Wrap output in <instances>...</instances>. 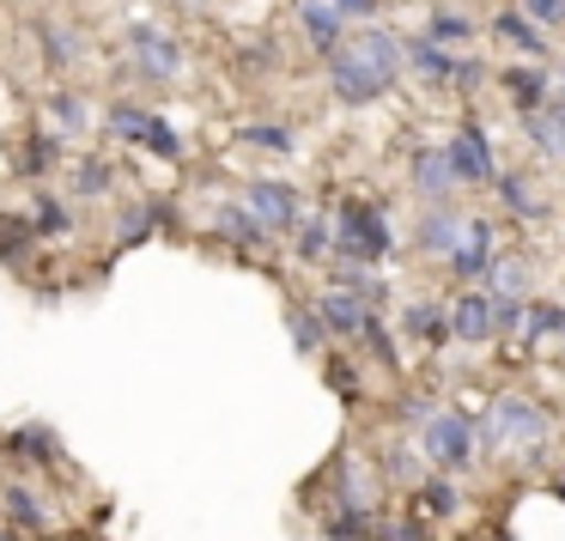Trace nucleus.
<instances>
[{
	"instance_id": "nucleus-1",
	"label": "nucleus",
	"mask_w": 565,
	"mask_h": 541,
	"mask_svg": "<svg viewBox=\"0 0 565 541\" xmlns=\"http://www.w3.org/2000/svg\"><path fill=\"white\" fill-rule=\"evenodd\" d=\"M402 67H407V43L390 38V31H377V25H365L359 38H347L341 50L329 55V86L347 110H365V104H377L383 92L402 79Z\"/></svg>"
},
{
	"instance_id": "nucleus-2",
	"label": "nucleus",
	"mask_w": 565,
	"mask_h": 541,
	"mask_svg": "<svg viewBox=\"0 0 565 541\" xmlns=\"http://www.w3.org/2000/svg\"><path fill=\"white\" fill-rule=\"evenodd\" d=\"M541 438H547V414L535 402H523V395H499L487 407V420H480V444L487 450H529L535 456Z\"/></svg>"
},
{
	"instance_id": "nucleus-3",
	"label": "nucleus",
	"mask_w": 565,
	"mask_h": 541,
	"mask_svg": "<svg viewBox=\"0 0 565 541\" xmlns=\"http://www.w3.org/2000/svg\"><path fill=\"white\" fill-rule=\"evenodd\" d=\"M334 250H341V262H353V268H371V262L390 256L395 232H390V220H383V208H371V201H347L341 220H334Z\"/></svg>"
},
{
	"instance_id": "nucleus-4",
	"label": "nucleus",
	"mask_w": 565,
	"mask_h": 541,
	"mask_svg": "<svg viewBox=\"0 0 565 541\" xmlns=\"http://www.w3.org/2000/svg\"><path fill=\"white\" fill-rule=\"evenodd\" d=\"M475 438L480 432L462 407H438V420L419 432V450H426V463L438 475H462V468H475Z\"/></svg>"
},
{
	"instance_id": "nucleus-5",
	"label": "nucleus",
	"mask_w": 565,
	"mask_h": 541,
	"mask_svg": "<svg viewBox=\"0 0 565 541\" xmlns=\"http://www.w3.org/2000/svg\"><path fill=\"white\" fill-rule=\"evenodd\" d=\"M128 43V62H135V74L159 79V86H171L177 74H183V43L171 38V31H159L152 19H135V25L122 31Z\"/></svg>"
},
{
	"instance_id": "nucleus-6",
	"label": "nucleus",
	"mask_w": 565,
	"mask_h": 541,
	"mask_svg": "<svg viewBox=\"0 0 565 541\" xmlns=\"http://www.w3.org/2000/svg\"><path fill=\"white\" fill-rule=\"evenodd\" d=\"M444 152H450L456 183H499V171H492L499 159H492V140L480 123H456V135L444 140Z\"/></svg>"
},
{
	"instance_id": "nucleus-7",
	"label": "nucleus",
	"mask_w": 565,
	"mask_h": 541,
	"mask_svg": "<svg viewBox=\"0 0 565 541\" xmlns=\"http://www.w3.org/2000/svg\"><path fill=\"white\" fill-rule=\"evenodd\" d=\"M244 208L256 213L268 232H298V225L310 220L305 213V201H298V189H286V183H268V177H256V183L244 189Z\"/></svg>"
},
{
	"instance_id": "nucleus-8",
	"label": "nucleus",
	"mask_w": 565,
	"mask_h": 541,
	"mask_svg": "<svg viewBox=\"0 0 565 541\" xmlns=\"http://www.w3.org/2000/svg\"><path fill=\"white\" fill-rule=\"evenodd\" d=\"M450 335H456V341H468V347L492 341V335H499L492 293H456V305H450Z\"/></svg>"
},
{
	"instance_id": "nucleus-9",
	"label": "nucleus",
	"mask_w": 565,
	"mask_h": 541,
	"mask_svg": "<svg viewBox=\"0 0 565 541\" xmlns=\"http://www.w3.org/2000/svg\"><path fill=\"white\" fill-rule=\"evenodd\" d=\"M523 135L535 140V152H541V159L565 165V92H553V98L541 104L535 116H523Z\"/></svg>"
},
{
	"instance_id": "nucleus-10",
	"label": "nucleus",
	"mask_w": 565,
	"mask_h": 541,
	"mask_svg": "<svg viewBox=\"0 0 565 541\" xmlns=\"http://www.w3.org/2000/svg\"><path fill=\"white\" fill-rule=\"evenodd\" d=\"M468 232H475V220H468V213H456V208H431L426 220H419V244H426L438 262H450L456 250H462Z\"/></svg>"
},
{
	"instance_id": "nucleus-11",
	"label": "nucleus",
	"mask_w": 565,
	"mask_h": 541,
	"mask_svg": "<svg viewBox=\"0 0 565 541\" xmlns=\"http://www.w3.org/2000/svg\"><path fill=\"white\" fill-rule=\"evenodd\" d=\"M298 31H305L322 55H334L347 43V19H341L334 0H298Z\"/></svg>"
},
{
	"instance_id": "nucleus-12",
	"label": "nucleus",
	"mask_w": 565,
	"mask_h": 541,
	"mask_svg": "<svg viewBox=\"0 0 565 541\" xmlns=\"http://www.w3.org/2000/svg\"><path fill=\"white\" fill-rule=\"evenodd\" d=\"M456 50H444V43H431L426 31L419 38H407V74H419V79H431V86H450L456 79Z\"/></svg>"
},
{
	"instance_id": "nucleus-13",
	"label": "nucleus",
	"mask_w": 565,
	"mask_h": 541,
	"mask_svg": "<svg viewBox=\"0 0 565 541\" xmlns=\"http://www.w3.org/2000/svg\"><path fill=\"white\" fill-rule=\"evenodd\" d=\"M213 232H220V237H232L237 250H262V244L274 237L268 225H262L256 213L244 208V201H220V208H213Z\"/></svg>"
},
{
	"instance_id": "nucleus-14",
	"label": "nucleus",
	"mask_w": 565,
	"mask_h": 541,
	"mask_svg": "<svg viewBox=\"0 0 565 541\" xmlns=\"http://www.w3.org/2000/svg\"><path fill=\"white\" fill-rule=\"evenodd\" d=\"M317 317H322V329H329V335L359 341V335H365V322H371V305H365V298H353V293H329L317 305Z\"/></svg>"
},
{
	"instance_id": "nucleus-15",
	"label": "nucleus",
	"mask_w": 565,
	"mask_h": 541,
	"mask_svg": "<svg viewBox=\"0 0 565 541\" xmlns=\"http://www.w3.org/2000/svg\"><path fill=\"white\" fill-rule=\"evenodd\" d=\"M407 177H414V189L426 201H438V208H444V195L456 189V171H450V152H444V147H419L414 152V171H407Z\"/></svg>"
},
{
	"instance_id": "nucleus-16",
	"label": "nucleus",
	"mask_w": 565,
	"mask_h": 541,
	"mask_svg": "<svg viewBox=\"0 0 565 541\" xmlns=\"http://www.w3.org/2000/svg\"><path fill=\"white\" fill-rule=\"evenodd\" d=\"M499 262V250H492V225L487 220H475V232L462 237V250L450 256V274H462V280H480V274Z\"/></svg>"
},
{
	"instance_id": "nucleus-17",
	"label": "nucleus",
	"mask_w": 565,
	"mask_h": 541,
	"mask_svg": "<svg viewBox=\"0 0 565 541\" xmlns=\"http://www.w3.org/2000/svg\"><path fill=\"white\" fill-rule=\"evenodd\" d=\"M499 79H504V92L523 104V116H535L541 104L553 98V74H547V67H504Z\"/></svg>"
},
{
	"instance_id": "nucleus-18",
	"label": "nucleus",
	"mask_w": 565,
	"mask_h": 541,
	"mask_svg": "<svg viewBox=\"0 0 565 541\" xmlns=\"http://www.w3.org/2000/svg\"><path fill=\"white\" fill-rule=\"evenodd\" d=\"M414 499H419V511H426L431 523H450V517L462 511V487H456L450 475H431V480H419V487H414Z\"/></svg>"
},
{
	"instance_id": "nucleus-19",
	"label": "nucleus",
	"mask_w": 565,
	"mask_h": 541,
	"mask_svg": "<svg viewBox=\"0 0 565 541\" xmlns=\"http://www.w3.org/2000/svg\"><path fill=\"white\" fill-rule=\"evenodd\" d=\"M492 189H499L504 213H516V220H541V213H547V201H541L535 189H529V177H516V171H504Z\"/></svg>"
},
{
	"instance_id": "nucleus-20",
	"label": "nucleus",
	"mask_w": 565,
	"mask_h": 541,
	"mask_svg": "<svg viewBox=\"0 0 565 541\" xmlns=\"http://www.w3.org/2000/svg\"><path fill=\"white\" fill-rule=\"evenodd\" d=\"M341 511H359V517L377 511V480L359 463H341Z\"/></svg>"
},
{
	"instance_id": "nucleus-21",
	"label": "nucleus",
	"mask_w": 565,
	"mask_h": 541,
	"mask_svg": "<svg viewBox=\"0 0 565 541\" xmlns=\"http://www.w3.org/2000/svg\"><path fill=\"white\" fill-rule=\"evenodd\" d=\"M402 329L414 335V341H450V310H438V305H407L402 310Z\"/></svg>"
},
{
	"instance_id": "nucleus-22",
	"label": "nucleus",
	"mask_w": 565,
	"mask_h": 541,
	"mask_svg": "<svg viewBox=\"0 0 565 541\" xmlns=\"http://www.w3.org/2000/svg\"><path fill=\"white\" fill-rule=\"evenodd\" d=\"M38 43H43V55H50V67H74L79 55H86L79 31H62V25H50V19L38 25Z\"/></svg>"
},
{
	"instance_id": "nucleus-23",
	"label": "nucleus",
	"mask_w": 565,
	"mask_h": 541,
	"mask_svg": "<svg viewBox=\"0 0 565 541\" xmlns=\"http://www.w3.org/2000/svg\"><path fill=\"white\" fill-rule=\"evenodd\" d=\"M292 250H298V262H322L334 250V225L322 220V213H310V220L292 232Z\"/></svg>"
},
{
	"instance_id": "nucleus-24",
	"label": "nucleus",
	"mask_w": 565,
	"mask_h": 541,
	"mask_svg": "<svg viewBox=\"0 0 565 541\" xmlns=\"http://www.w3.org/2000/svg\"><path fill=\"white\" fill-rule=\"evenodd\" d=\"M419 456L426 450H414V444H390V450H383V480H390V487H419Z\"/></svg>"
},
{
	"instance_id": "nucleus-25",
	"label": "nucleus",
	"mask_w": 565,
	"mask_h": 541,
	"mask_svg": "<svg viewBox=\"0 0 565 541\" xmlns=\"http://www.w3.org/2000/svg\"><path fill=\"white\" fill-rule=\"evenodd\" d=\"M50 123L62 128L67 140H79L92 128V116H86V98H79V92H55L50 98Z\"/></svg>"
},
{
	"instance_id": "nucleus-26",
	"label": "nucleus",
	"mask_w": 565,
	"mask_h": 541,
	"mask_svg": "<svg viewBox=\"0 0 565 541\" xmlns=\"http://www.w3.org/2000/svg\"><path fill=\"white\" fill-rule=\"evenodd\" d=\"M0 505H7V517H13L19 529H43V523H50V511H43V499H38L31 487H19V480H13L7 492H0Z\"/></svg>"
},
{
	"instance_id": "nucleus-27",
	"label": "nucleus",
	"mask_w": 565,
	"mask_h": 541,
	"mask_svg": "<svg viewBox=\"0 0 565 541\" xmlns=\"http://www.w3.org/2000/svg\"><path fill=\"white\" fill-rule=\"evenodd\" d=\"M492 31H499V43H511V50H529V55H541V50H547L541 25H529L523 13H499V19H492Z\"/></svg>"
},
{
	"instance_id": "nucleus-28",
	"label": "nucleus",
	"mask_w": 565,
	"mask_h": 541,
	"mask_svg": "<svg viewBox=\"0 0 565 541\" xmlns=\"http://www.w3.org/2000/svg\"><path fill=\"white\" fill-rule=\"evenodd\" d=\"M426 38L444 43V50H450V43H468V38H475V19H468L462 7H438V13H431V25H426Z\"/></svg>"
},
{
	"instance_id": "nucleus-29",
	"label": "nucleus",
	"mask_w": 565,
	"mask_h": 541,
	"mask_svg": "<svg viewBox=\"0 0 565 541\" xmlns=\"http://www.w3.org/2000/svg\"><path fill=\"white\" fill-rule=\"evenodd\" d=\"M147 128H152V110H140V104H110V135L116 140L147 147Z\"/></svg>"
},
{
	"instance_id": "nucleus-30",
	"label": "nucleus",
	"mask_w": 565,
	"mask_h": 541,
	"mask_svg": "<svg viewBox=\"0 0 565 541\" xmlns=\"http://www.w3.org/2000/svg\"><path fill=\"white\" fill-rule=\"evenodd\" d=\"M487 286H492V298H523V286H529L523 256H499V262L487 268Z\"/></svg>"
},
{
	"instance_id": "nucleus-31",
	"label": "nucleus",
	"mask_w": 565,
	"mask_h": 541,
	"mask_svg": "<svg viewBox=\"0 0 565 541\" xmlns=\"http://www.w3.org/2000/svg\"><path fill=\"white\" fill-rule=\"evenodd\" d=\"M164 213L171 208H128L122 213V225H116V244H140V237H152V225H164Z\"/></svg>"
},
{
	"instance_id": "nucleus-32",
	"label": "nucleus",
	"mask_w": 565,
	"mask_h": 541,
	"mask_svg": "<svg viewBox=\"0 0 565 541\" xmlns=\"http://www.w3.org/2000/svg\"><path fill=\"white\" fill-rule=\"evenodd\" d=\"M74 189H79V195H110V189H116V165L110 159H79Z\"/></svg>"
},
{
	"instance_id": "nucleus-33",
	"label": "nucleus",
	"mask_w": 565,
	"mask_h": 541,
	"mask_svg": "<svg viewBox=\"0 0 565 541\" xmlns=\"http://www.w3.org/2000/svg\"><path fill=\"white\" fill-rule=\"evenodd\" d=\"M286 335H292V347L310 359V353L322 347V335H329V329H322V317H310V310H286Z\"/></svg>"
},
{
	"instance_id": "nucleus-34",
	"label": "nucleus",
	"mask_w": 565,
	"mask_h": 541,
	"mask_svg": "<svg viewBox=\"0 0 565 541\" xmlns=\"http://www.w3.org/2000/svg\"><path fill=\"white\" fill-rule=\"evenodd\" d=\"M334 293H353V298H365V305H383V280H377L371 268H353V262L341 268V280H334Z\"/></svg>"
},
{
	"instance_id": "nucleus-35",
	"label": "nucleus",
	"mask_w": 565,
	"mask_h": 541,
	"mask_svg": "<svg viewBox=\"0 0 565 541\" xmlns=\"http://www.w3.org/2000/svg\"><path fill=\"white\" fill-rule=\"evenodd\" d=\"M244 140H249V147H262V152H292L298 147V135L286 123H249Z\"/></svg>"
},
{
	"instance_id": "nucleus-36",
	"label": "nucleus",
	"mask_w": 565,
	"mask_h": 541,
	"mask_svg": "<svg viewBox=\"0 0 565 541\" xmlns=\"http://www.w3.org/2000/svg\"><path fill=\"white\" fill-rule=\"evenodd\" d=\"M529 341H547V335H565V305H529Z\"/></svg>"
},
{
	"instance_id": "nucleus-37",
	"label": "nucleus",
	"mask_w": 565,
	"mask_h": 541,
	"mask_svg": "<svg viewBox=\"0 0 565 541\" xmlns=\"http://www.w3.org/2000/svg\"><path fill=\"white\" fill-rule=\"evenodd\" d=\"M55 159H62V140L38 135V140H31V152H25V177H50Z\"/></svg>"
},
{
	"instance_id": "nucleus-38",
	"label": "nucleus",
	"mask_w": 565,
	"mask_h": 541,
	"mask_svg": "<svg viewBox=\"0 0 565 541\" xmlns=\"http://www.w3.org/2000/svg\"><path fill=\"white\" fill-rule=\"evenodd\" d=\"M147 152H159V159H183V140H177V128L164 123V116H152V128H147Z\"/></svg>"
},
{
	"instance_id": "nucleus-39",
	"label": "nucleus",
	"mask_w": 565,
	"mask_h": 541,
	"mask_svg": "<svg viewBox=\"0 0 565 541\" xmlns=\"http://www.w3.org/2000/svg\"><path fill=\"white\" fill-rule=\"evenodd\" d=\"M359 341L371 347V359H377V365H402V353H395V341H390V329H383L377 317L365 322V335H359Z\"/></svg>"
},
{
	"instance_id": "nucleus-40",
	"label": "nucleus",
	"mask_w": 565,
	"mask_h": 541,
	"mask_svg": "<svg viewBox=\"0 0 565 541\" xmlns=\"http://www.w3.org/2000/svg\"><path fill=\"white\" fill-rule=\"evenodd\" d=\"M523 19L541 31H559L565 25V0H523Z\"/></svg>"
},
{
	"instance_id": "nucleus-41",
	"label": "nucleus",
	"mask_w": 565,
	"mask_h": 541,
	"mask_svg": "<svg viewBox=\"0 0 565 541\" xmlns=\"http://www.w3.org/2000/svg\"><path fill=\"white\" fill-rule=\"evenodd\" d=\"M492 317H499V335L529 329V305H523V298H492Z\"/></svg>"
},
{
	"instance_id": "nucleus-42",
	"label": "nucleus",
	"mask_w": 565,
	"mask_h": 541,
	"mask_svg": "<svg viewBox=\"0 0 565 541\" xmlns=\"http://www.w3.org/2000/svg\"><path fill=\"white\" fill-rule=\"evenodd\" d=\"M13 444L19 450H31V463H55V438L43 426H25V432H13Z\"/></svg>"
},
{
	"instance_id": "nucleus-43",
	"label": "nucleus",
	"mask_w": 565,
	"mask_h": 541,
	"mask_svg": "<svg viewBox=\"0 0 565 541\" xmlns=\"http://www.w3.org/2000/svg\"><path fill=\"white\" fill-rule=\"evenodd\" d=\"M395 414H402V426H419V432H426L431 420H438V402H426V395H414V402H402Z\"/></svg>"
},
{
	"instance_id": "nucleus-44",
	"label": "nucleus",
	"mask_w": 565,
	"mask_h": 541,
	"mask_svg": "<svg viewBox=\"0 0 565 541\" xmlns=\"http://www.w3.org/2000/svg\"><path fill=\"white\" fill-rule=\"evenodd\" d=\"M31 225H38L43 237H62V232H67V208H62V201H43L38 220H31Z\"/></svg>"
},
{
	"instance_id": "nucleus-45",
	"label": "nucleus",
	"mask_w": 565,
	"mask_h": 541,
	"mask_svg": "<svg viewBox=\"0 0 565 541\" xmlns=\"http://www.w3.org/2000/svg\"><path fill=\"white\" fill-rule=\"evenodd\" d=\"M13 244H25V220H0V262H7V256H13Z\"/></svg>"
},
{
	"instance_id": "nucleus-46",
	"label": "nucleus",
	"mask_w": 565,
	"mask_h": 541,
	"mask_svg": "<svg viewBox=\"0 0 565 541\" xmlns=\"http://www.w3.org/2000/svg\"><path fill=\"white\" fill-rule=\"evenodd\" d=\"M334 7H341V19H371L377 13V0H334Z\"/></svg>"
},
{
	"instance_id": "nucleus-47",
	"label": "nucleus",
	"mask_w": 565,
	"mask_h": 541,
	"mask_svg": "<svg viewBox=\"0 0 565 541\" xmlns=\"http://www.w3.org/2000/svg\"><path fill=\"white\" fill-rule=\"evenodd\" d=\"M383 541H426V529H419V523H395V529H383Z\"/></svg>"
},
{
	"instance_id": "nucleus-48",
	"label": "nucleus",
	"mask_w": 565,
	"mask_h": 541,
	"mask_svg": "<svg viewBox=\"0 0 565 541\" xmlns=\"http://www.w3.org/2000/svg\"><path fill=\"white\" fill-rule=\"evenodd\" d=\"M480 79H487V74H480V62H462V67H456V86H480Z\"/></svg>"
},
{
	"instance_id": "nucleus-49",
	"label": "nucleus",
	"mask_w": 565,
	"mask_h": 541,
	"mask_svg": "<svg viewBox=\"0 0 565 541\" xmlns=\"http://www.w3.org/2000/svg\"><path fill=\"white\" fill-rule=\"evenodd\" d=\"M553 492H559V499H565V480H559V487H553Z\"/></svg>"
},
{
	"instance_id": "nucleus-50",
	"label": "nucleus",
	"mask_w": 565,
	"mask_h": 541,
	"mask_svg": "<svg viewBox=\"0 0 565 541\" xmlns=\"http://www.w3.org/2000/svg\"><path fill=\"white\" fill-rule=\"evenodd\" d=\"M444 7H462V0H444Z\"/></svg>"
},
{
	"instance_id": "nucleus-51",
	"label": "nucleus",
	"mask_w": 565,
	"mask_h": 541,
	"mask_svg": "<svg viewBox=\"0 0 565 541\" xmlns=\"http://www.w3.org/2000/svg\"><path fill=\"white\" fill-rule=\"evenodd\" d=\"M0 541H7V535H0Z\"/></svg>"
}]
</instances>
